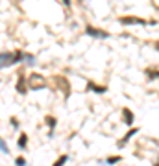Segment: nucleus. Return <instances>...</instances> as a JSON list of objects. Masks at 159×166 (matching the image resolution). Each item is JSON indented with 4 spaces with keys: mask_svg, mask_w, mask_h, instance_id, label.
Returning <instances> with one entry per match:
<instances>
[{
    "mask_svg": "<svg viewBox=\"0 0 159 166\" xmlns=\"http://www.w3.org/2000/svg\"><path fill=\"white\" fill-rule=\"evenodd\" d=\"M46 124H50V128H54V126H56V118L48 116V118H46Z\"/></svg>",
    "mask_w": 159,
    "mask_h": 166,
    "instance_id": "13",
    "label": "nucleus"
},
{
    "mask_svg": "<svg viewBox=\"0 0 159 166\" xmlns=\"http://www.w3.org/2000/svg\"><path fill=\"white\" fill-rule=\"evenodd\" d=\"M67 159H69L67 155H63V157H59V159L56 161V164H54V166H63V164H65V163H67Z\"/></svg>",
    "mask_w": 159,
    "mask_h": 166,
    "instance_id": "10",
    "label": "nucleus"
},
{
    "mask_svg": "<svg viewBox=\"0 0 159 166\" xmlns=\"http://www.w3.org/2000/svg\"><path fill=\"white\" fill-rule=\"evenodd\" d=\"M26 142H28V137H26V135H20V139H19V146H20V148H26Z\"/></svg>",
    "mask_w": 159,
    "mask_h": 166,
    "instance_id": "8",
    "label": "nucleus"
},
{
    "mask_svg": "<svg viewBox=\"0 0 159 166\" xmlns=\"http://www.w3.org/2000/svg\"><path fill=\"white\" fill-rule=\"evenodd\" d=\"M0 152H4V153H9V150H7V144L0 139Z\"/></svg>",
    "mask_w": 159,
    "mask_h": 166,
    "instance_id": "11",
    "label": "nucleus"
},
{
    "mask_svg": "<svg viewBox=\"0 0 159 166\" xmlns=\"http://www.w3.org/2000/svg\"><path fill=\"white\" fill-rule=\"evenodd\" d=\"M120 161H122V157L115 155V157H109V159H107V164H115V163H120Z\"/></svg>",
    "mask_w": 159,
    "mask_h": 166,
    "instance_id": "9",
    "label": "nucleus"
},
{
    "mask_svg": "<svg viewBox=\"0 0 159 166\" xmlns=\"http://www.w3.org/2000/svg\"><path fill=\"white\" fill-rule=\"evenodd\" d=\"M87 35H91V37H98V39H106V37H109V33H106V31H102V30H96V28H87Z\"/></svg>",
    "mask_w": 159,
    "mask_h": 166,
    "instance_id": "2",
    "label": "nucleus"
},
{
    "mask_svg": "<svg viewBox=\"0 0 159 166\" xmlns=\"http://www.w3.org/2000/svg\"><path fill=\"white\" fill-rule=\"evenodd\" d=\"M135 133H137V129H130V131H128V135H126V137H124V139L119 142V146H124V144H126V142H128V140H130L133 135H135Z\"/></svg>",
    "mask_w": 159,
    "mask_h": 166,
    "instance_id": "7",
    "label": "nucleus"
},
{
    "mask_svg": "<svg viewBox=\"0 0 159 166\" xmlns=\"http://www.w3.org/2000/svg\"><path fill=\"white\" fill-rule=\"evenodd\" d=\"M15 164H17V166H26V161H24V157H17Z\"/></svg>",
    "mask_w": 159,
    "mask_h": 166,
    "instance_id": "12",
    "label": "nucleus"
},
{
    "mask_svg": "<svg viewBox=\"0 0 159 166\" xmlns=\"http://www.w3.org/2000/svg\"><path fill=\"white\" fill-rule=\"evenodd\" d=\"M22 59H24L22 52H6V54H0V67H11Z\"/></svg>",
    "mask_w": 159,
    "mask_h": 166,
    "instance_id": "1",
    "label": "nucleus"
},
{
    "mask_svg": "<svg viewBox=\"0 0 159 166\" xmlns=\"http://www.w3.org/2000/svg\"><path fill=\"white\" fill-rule=\"evenodd\" d=\"M87 89H89V91H94V92H98V94H102V92H106V91H107L106 87H100V85H94V83H89V85H87Z\"/></svg>",
    "mask_w": 159,
    "mask_h": 166,
    "instance_id": "6",
    "label": "nucleus"
},
{
    "mask_svg": "<svg viewBox=\"0 0 159 166\" xmlns=\"http://www.w3.org/2000/svg\"><path fill=\"white\" fill-rule=\"evenodd\" d=\"M122 115H124V122H126L128 126H132V124H133V115H132V111H130V109H122Z\"/></svg>",
    "mask_w": 159,
    "mask_h": 166,
    "instance_id": "5",
    "label": "nucleus"
},
{
    "mask_svg": "<svg viewBox=\"0 0 159 166\" xmlns=\"http://www.w3.org/2000/svg\"><path fill=\"white\" fill-rule=\"evenodd\" d=\"M17 91H19L20 94H24V92H26V78H24L22 74L19 76V81H17Z\"/></svg>",
    "mask_w": 159,
    "mask_h": 166,
    "instance_id": "4",
    "label": "nucleus"
},
{
    "mask_svg": "<svg viewBox=\"0 0 159 166\" xmlns=\"http://www.w3.org/2000/svg\"><path fill=\"white\" fill-rule=\"evenodd\" d=\"M120 24L128 26V24H144L143 18H137V17H122L120 18Z\"/></svg>",
    "mask_w": 159,
    "mask_h": 166,
    "instance_id": "3",
    "label": "nucleus"
}]
</instances>
